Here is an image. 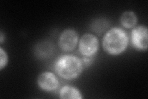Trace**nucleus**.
<instances>
[{
	"mask_svg": "<svg viewBox=\"0 0 148 99\" xmlns=\"http://www.w3.org/2000/svg\"><path fill=\"white\" fill-rule=\"evenodd\" d=\"M128 37L122 29L115 27L109 30L103 38V45L106 51L110 55H119L128 46Z\"/></svg>",
	"mask_w": 148,
	"mask_h": 99,
	"instance_id": "1",
	"label": "nucleus"
},
{
	"mask_svg": "<svg viewBox=\"0 0 148 99\" xmlns=\"http://www.w3.org/2000/svg\"><path fill=\"white\" fill-rule=\"evenodd\" d=\"M80 59L75 56L64 55L55 64V70L59 76L66 79H72L79 76L83 69Z\"/></svg>",
	"mask_w": 148,
	"mask_h": 99,
	"instance_id": "2",
	"label": "nucleus"
},
{
	"mask_svg": "<svg viewBox=\"0 0 148 99\" xmlns=\"http://www.w3.org/2000/svg\"><path fill=\"white\" fill-rule=\"evenodd\" d=\"M98 40L92 34H86L82 37L80 40L79 48L81 53L85 56L91 57L98 51Z\"/></svg>",
	"mask_w": 148,
	"mask_h": 99,
	"instance_id": "3",
	"label": "nucleus"
},
{
	"mask_svg": "<svg viewBox=\"0 0 148 99\" xmlns=\"http://www.w3.org/2000/svg\"><path fill=\"white\" fill-rule=\"evenodd\" d=\"M78 40L77 32L72 29H67L62 32L59 37V44L64 51H71L75 48Z\"/></svg>",
	"mask_w": 148,
	"mask_h": 99,
	"instance_id": "4",
	"label": "nucleus"
},
{
	"mask_svg": "<svg viewBox=\"0 0 148 99\" xmlns=\"http://www.w3.org/2000/svg\"><path fill=\"white\" fill-rule=\"evenodd\" d=\"M147 28L140 26L134 29L132 32V41L133 46L138 50L147 48Z\"/></svg>",
	"mask_w": 148,
	"mask_h": 99,
	"instance_id": "5",
	"label": "nucleus"
},
{
	"mask_svg": "<svg viewBox=\"0 0 148 99\" xmlns=\"http://www.w3.org/2000/svg\"><path fill=\"white\" fill-rule=\"evenodd\" d=\"M39 86L46 91H53L58 87L59 81L55 75L50 72L41 73L38 78Z\"/></svg>",
	"mask_w": 148,
	"mask_h": 99,
	"instance_id": "6",
	"label": "nucleus"
},
{
	"mask_svg": "<svg viewBox=\"0 0 148 99\" xmlns=\"http://www.w3.org/2000/svg\"><path fill=\"white\" fill-rule=\"evenodd\" d=\"M61 98L71 99H81L82 96L80 91L75 87L72 86H64L59 92Z\"/></svg>",
	"mask_w": 148,
	"mask_h": 99,
	"instance_id": "7",
	"label": "nucleus"
},
{
	"mask_svg": "<svg viewBox=\"0 0 148 99\" xmlns=\"http://www.w3.org/2000/svg\"><path fill=\"white\" fill-rule=\"evenodd\" d=\"M122 24L126 28L130 29L136 25L137 17L135 13L132 11L125 12L120 19Z\"/></svg>",
	"mask_w": 148,
	"mask_h": 99,
	"instance_id": "8",
	"label": "nucleus"
},
{
	"mask_svg": "<svg viewBox=\"0 0 148 99\" xmlns=\"http://www.w3.org/2000/svg\"><path fill=\"white\" fill-rule=\"evenodd\" d=\"M108 27V22L105 20H97L95 21L92 25V30L96 32L99 33L104 31Z\"/></svg>",
	"mask_w": 148,
	"mask_h": 99,
	"instance_id": "9",
	"label": "nucleus"
},
{
	"mask_svg": "<svg viewBox=\"0 0 148 99\" xmlns=\"http://www.w3.org/2000/svg\"><path fill=\"white\" fill-rule=\"evenodd\" d=\"M0 58H1V62H0V68L3 69L7 64L8 62V56L6 53L3 50V48H0Z\"/></svg>",
	"mask_w": 148,
	"mask_h": 99,
	"instance_id": "10",
	"label": "nucleus"
},
{
	"mask_svg": "<svg viewBox=\"0 0 148 99\" xmlns=\"http://www.w3.org/2000/svg\"><path fill=\"white\" fill-rule=\"evenodd\" d=\"M3 41V35L2 34V32L1 33V43H2Z\"/></svg>",
	"mask_w": 148,
	"mask_h": 99,
	"instance_id": "11",
	"label": "nucleus"
}]
</instances>
